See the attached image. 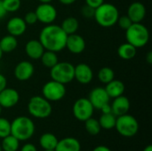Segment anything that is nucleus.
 <instances>
[{
	"instance_id": "ea45409f",
	"label": "nucleus",
	"mask_w": 152,
	"mask_h": 151,
	"mask_svg": "<svg viewBox=\"0 0 152 151\" xmlns=\"http://www.w3.org/2000/svg\"><path fill=\"white\" fill-rule=\"evenodd\" d=\"M100 110H102V113H110V112H111V107H110V103H108V104L104 105ZM111 113H112V112H111Z\"/></svg>"
},
{
	"instance_id": "37998d69",
	"label": "nucleus",
	"mask_w": 152,
	"mask_h": 151,
	"mask_svg": "<svg viewBox=\"0 0 152 151\" xmlns=\"http://www.w3.org/2000/svg\"><path fill=\"white\" fill-rule=\"evenodd\" d=\"M146 61L148 64H151L152 63V52L150 51L148 52V53L146 54Z\"/></svg>"
},
{
	"instance_id": "0eeeda50",
	"label": "nucleus",
	"mask_w": 152,
	"mask_h": 151,
	"mask_svg": "<svg viewBox=\"0 0 152 151\" xmlns=\"http://www.w3.org/2000/svg\"><path fill=\"white\" fill-rule=\"evenodd\" d=\"M115 128L120 135L124 137H133L139 131V123L134 116L126 113L117 117Z\"/></svg>"
},
{
	"instance_id": "2eb2a0df",
	"label": "nucleus",
	"mask_w": 152,
	"mask_h": 151,
	"mask_svg": "<svg viewBox=\"0 0 152 151\" xmlns=\"http://www.w3.org/2000/svg\"><path fill=\"white\" fill-rule=\"evenodd\" d=\"M65 48L73 54H80L86 49V40L82 36L77 33L69 35L67 36Z\"/></svg>"
},
{
	"instance_id": "9d476101",
	"label": "nucleus",
	"mask_w": 152,
	"mask_h": 151,
	"mask_svg": "<svg viewBox=\"0 0 152 151\" xmlns=\"http://www.w3.org/2000/svg\"><path fill=\"white\" fill-rule=\"evenodd\" d=\"M36 15L37 20L45 25L52 24L57 18V10L51 3H40L36 10Z\"/></svg>"
},
{
	"instance_id": "4468645a",
	"label": "nucleus",
	"mask_w": 152,
	"mask_h": 151,
	"mask_svg": "<svg viewBox=\"0 0 152 151\" xmlns=\"http://www.w3.org/2000/svg\"><path fill=\"white\" fill-rule=\"evenodd\" d=\"M20 101V94L14 88H8L7 86L0 92V106L4 109H11L14 107Z\"/></svg>"
},
{
	"instance_id": "4c0bfd02",
	"label": "nucleus",
	"mask_w": 152,
	"mask_h": 151,
	"mask_svg": "<svg viewBox=\"0 0 152 151\" xmlns=\"http://www.w3.org/2000/svg\"><path fill=\"white\" fill-rule=\"evenodd\" d=\"M6 86H7V79L3 74L0 73V92L4 90Z\"/></svg>"
},
{
	"instance_id": "c03bdc74",
	"label": "nucleus",
	"mask_w": 152,
	"mask_h": 151,
	"mask_svg": "<svg viewBox=\"0 0 152 151\" xmlns=\"http://www.w3.org/2000/svg\"><path fill=\"white\" fill-rule=\"evenodd\" d=\"M143 151H152V146L151 145H148L147 147H145Z\"/></svg>"
},
{
	"instance_id": "c9c22d12",
	"label": "nucleus",
	"mask_w": 152,
	"mask_h": 151,
	"mask_svg": "<svg viewBox=\"0 0 152 151\" xmlns=\"http://www.w3.org/2000/svg\"><path fill=\"white\" fill-rule=\"evenodd\" d=\"M86 4L96 9L98 6H100L102 4L104 3V0H85Z\"/></svg>"
},
{
	"instance_id": "c85d7f7f",
	"label": "nucleus",
	"mask_w": 152,
	"mask_h": 151,
	"mask_svg": "<svg viewBox=\"0 0 152 151\" xmlns=\"http://www.w3.org/2000/svg\"><path fill=\"white\" fill-rule=\"evenodd\" d=\"M97 77L101 83L106 85L115 78V72L110 67H103L98 71Z\"/></svg>"
},
{
	"instance_id": "20e7f679",
	"label": "nucleus",
	"mask_w": 152,
	"mask_h": 151,
	"mask_svg": "<svg viewBox=\"0 0 152 151\" xmlns=\"http://www.w3.org/2000/svg\"><path fill=\"white\" fill-rule=\"evenodd\" d=\"M35 133L34 122L28 117L20 116L11 123V134L20 141L30 139Z\"/></svg>"
},
{
	"instance_id": "7ed1b4c3",
	"label": "nucleus",
	"mask_w": 152,
	"mask_h": 151,
	"mask_svg": "<svg viewBox=\"0 0 152 151\" xmlns=\"http://www.w3.org/2000/svg\"><path fill=\"white\" fill-rule=\"evenodd\" d=\"M126 42L136 48L144 47L150 40V31L148 28L142 22L132 23L126 29Z\"/></svg>"
},
{
	"instance_id": "f03ea898",
	"label": "nucleus",
	"mask_w": 152,
	"mask_h": 151,
	"mask_svg": "<svg viewBox=\"0 0 152 151\" xmlns=\"http://www.w3.org/2000/svg\"><path fill=\"white\" fill-rule=\"evenodd\" d=\"M119 15V11L116 5L103 3L95 9L94 18L101 27L110 28L117 24Z\"/></svg>"
},
{
	"instance_id": "412c9836",
	"label": "nucleus",
	"mask_w": 152,
	"mask_h": 151,
	"mask_svg": "<svg viewBox=\"0 0 152 151\" xmlns=\"http://www.w3.org/2000/svg\"><path fill=\"white\" fill-rule=\"evenodd\" d=\"M104 89L106 93H108L109 97L114 99L124 94V92L126 90V85L121 80L114 78L113 80L106 84V86Z\"/></svg>"
},
{
	"instance_id": "f704fd0d",
	"label": "nucleus",
	"mask_w": 152,
	"mask_h": 151,
	"mask_svg": "<svg viewBox=\"0 0 152 151\" xmlns=\"http://www.w3.org/2000/svg\"><path fill=\"white\" fill-rule=\"evenodd\" d=\"M94 11L95 9L87 5V4H85L84 6H82L80 12H81V14L85 17V18H88V19H91V18H94Z\"/></svg>"
},
{
	"instance_id": "9b49d317",
	"label": "nucleus",
	"mask_w": 152,
	"mask_h": 151,
	"mask_svg": "<svg viewBox=\"0 0 152 151\" xmlns=\"http://www.w3.org/2000/svg\"><path fill=\"white\" fill-rule=\"evenodd\" d=\"M35 73L34 65L28 61H21L16 64L13 69L14 77L18 81H28L29 80Z\"/></svg>"
},
{
	"instance_id": "49530a36",
	"label": "nucleus",
	"mask_w": 152,
	"mask_h": 151,
	"mask_svg": "<svg viewBox=\"0 0 152 151\" xmlns=\"http://www.w3.org/2000/svg\"><path fill=\"white\" fill-rule=\"evenodd\" d=\"M3 54H4V53H3L2 50L0 49V61H1V59H2V57H3Z\"/></svg>"
},
{
	"instance_id": "6ab92c4d",
	"label": "nucleus",
	"mask_w": 152,
	"mask_h": 151,
	"mask_svg": "<svg viewBox=\"0 0 152 151\" xmlns=\"http://www.w3.org/2000/svg\"><path fill=\"white\" fill-rule=\"evenodd\" d=\"M111 107V112L116 116L119 117L126 114L130 109V101L127 97L124 95H120L117 98H114V101Z\"/></svg>"
},
{
	"instance_id": "b1692460",
	"label": "nucleus",
	"mask_w": 152,
	"mask_h": 151,
	"mask_svg": "<svg viewBox=\"0 0 152 151\" xmlns=\"http://www.w3.org/2000/svg\"><path fill=\"white\" fill-rule=\"evenodd\" d=\"M57 137L50 133H45L41 135L39 140V144L44 149V150H54L58 143Z\"/></svg>"
},
{
	"instance_id": "72a5a7b5",
	"label": "nucleus",
	"mask_w": 152,
	"mask_h": 151,
	"mask_svg": "<svg viewBox=\"0 0 152 151\" xmlns=\"http://www.w3.org/2000/svg\"><path fill=\"white\" fill-rule=\"evenodd\" d=\"M23 20H24V21L26 22L27 25H34V24H36L38 21L35 11L34 12H28L25 14Z\"/></svg>"
},
{
	"instance_id": "2f4dec72",
	"label": "nucleus",
	"mask_w": 152,
	"mask_h": 151,
	"mask_svg": "<svg viewBox=\"0 0 152 151\" xmlns=\"http://www.w3.org/2000/svg\"><path fill=\"white\" fill-rule=\"evenodd\" d=\"M11 134V123L4 117H0V138Z\"/></svg>"
},
{
	"instance_id": "f8f14e48",
	"label": "nucleus",
	"mask_w": 152,
	"mask_h": 151,
	"mask_svg": "<svg viewBox=\"0 0 152 151\" xmlns=\"http://www.w3.org/2000/svg\"><path fill=\"white\" fill-rule=\"evenodd\" d=\"M74 79L81 85H88L94 79V71L86 63H78L74 66Z\"/></svg>"
},
{
	"instance_id": "393cba45",
	"label": "nucleus",
	"mask_w": 152,
	"mask_h": 151,
	"mask_svg": "<svg viewBox=\"0 0 152 151\" xmlns=\"http://www.w3.org/2000/svg\"><path fill=\"white\" fill-rule=\"evenodd\" d=\"M61 28H62V30L69 36L71 34H75L77 33V31L78 30L79 28V22L78 20L75 17H67L65 18L61 24Z\"/></svg>"
},
{
	"instance_id": "39448f33",
	"label": "nucleus",
	"mask_w": 152,
	"mask_h": 151,
	"mask_svg": "<svg viewBox=\"0 0 152 151\" xmlns=\"http://www.w3.org/2000/svg\"><path fill=\"white\" fill-rule=\"evenodd\" d=\"M28 113L36 118H46L53 111L51 101L46 100L43 96H33L29 99L28 103Z\"/></svg>"
},
{
	"instance_id": "4be33fe9",
	"label": "nucleus",
	"mask_w": 152,
	"mask_h": 151,
	"mask_svg": "<svg viewBox=\"0 0 152 151\" xmlns=\"http://www.w3.org/2000/svg\"><path fill=\"white\" fill-rule=\"evenodd\" d=\"M137 48L129 43H123L118 48V55L124 61H130L136 56Z\"/></svg>"
},
{
	"instance_id": "de8ad7c7",
	"label": "nucleus",
	"mask_w": 152,
	"mask_h": 151,
	"mask_svg": "<svg viewBox=\"0 0 152 151\" xmlns=\"http://www.w3.org/2000/svg\"><path fill=\"white\" fill-rule=\"evenodd\" d=\"M2 109H3V108L0 106V115H1V113H2Z\"/></svg>"
},
{
	"instance_id": "58836bf2",
	"label": "nucleus",
	"mask_w": 152,
	"mask_h": 151,
	"mask_svg": "<svg viewBox=\"0 0 152 151\" xmlns=\"http://www.w3.org/2000/svg\"><path fill=\"white\" fill-rule=\"evenodd\" d=\"M6 13H7V12L5 11V9L3 5V2H2V0H0V20H2L4 17H5Z\"/></svg>"
},
{
	"instance_id": "aec40b11",
	"label": "nucleus",
	"mask_w": 152,
	"mask_h": 151,
	"mask_svg": "<svg viewBox=\"0 0 152 151\" xmlns=\"http://www.w3.org/2000/svg\"><path fill=\"white\" fill-rule=\"evenodd\" d=\"M55 151H80L81 145L78 140L73 137H67L58 141Z\"/></svg>"
},
{
	"instance_id": "e433bc0d",
	"label": "nucleus",
	"mask_w": 152,
	"mask_h": 151,
	"mask_svg": "<svg viewBox=\"0 0 152 151\" xmlns=\"http://www.w3.org/2000/svg\"><path fill=\"white\" fill-rule=\"evenodd\" d=\"M20 151H37V148L34 144H31V143H27L25 145L22 146Z\"/></svg>"
},
{
	"instance_id": "dca6fc26",
	"label": "nucleus",
	"mask_w": 152,
	"mask_h": 151,
	"mask_svg": "<svg viewBox=\"0 0 152 151\" xmlns=\"http://www.w3.org/2000/svg\"><path fill=\"white\" fill-rule=\"evenodd\" d=\"M126 15L133 23L142 22L146 16V7L141 2H134L128 6Z\"/></svg>"
},
{
	"instance_id": "7c9ffc66",
	"label": "nucleus",
	"mask_w": 152,
	"mask_h": 151,
	"mask_svg": "<svg viewBox=\"0 0 152 151\" xmlns=\"http://www.w3.org/2000/svg\"><path fill=\"white\" fill-rule=\"evenodd\" d=\"M2 2L7 12H15L21 5V0H2Z\"/></svg>"
},
{
	"instance_id": "79ce46f5",
	"label": "nucleus",
	"mask_w": 152,
	"mask_h": 151,
	"mask_svg": "<svg viewBox=\"0 0 152 151\" xmlns=\"http://www.w3.org/2000/svg\"><path fill=\"white\" fill-rule=\"evenodd\" d=\"M58 1L64 5H70L72 4H74L77 0H58Z\"/></svg>"
},
{
	"instance_id": "473e14b6",
	"label": "nucleus",
	"mask_w": 152,
	"mask_h": 151,
	"mask_svg": "<svg viewBox=\"0 0 152 151\" xmlns=\"http://www.w3.org/2000/svg\"><path fill=\"white\" fill-rule=\"evenodd\" d=\"M117 23H118V25L119 26L120 28L126 30V29H127L131 26V24L133 22H132V20H130V18L127 15H123V16H120L119 15Z\"/></svg>"
},
{
	"instance_id": "ddd939ff",
	"label": "nucleus",
	"mask_w": 152,
	"mask_h": 151,
	"mask_svg": "<svg viewBox=\"0 0 152 151\" xmlns=\"http://www.w3.org/2000/svg\"><path fill=\"white\" fill-rule=\"evenodd\" d=\"M110 97L102 87L94 88L88 96V100L92 103L93 107L96 109H101L104 105L110 103Z\"/></svg>"
},
{
	"instance_id": "6e6552de",
	"label": "nucleus",
	"mask_w": 152,
	"mask_h": 151,
	"mask_svg": "<svg viewBox=\"0 0 152 151\" xmlns=\"http://www.w3.org/2000/svg\"><path fill=\"white\" fill-rule=\"evenodd\" d=\"M65 85L55 80L46 82L42 87V96L49 101H58L64 98L66 94Z\"/></svg>"
},
{
	"instance_id": "a18cd8bd",
	"label": "nucleus",
	"mask_w": 152,
	"mask_h": 151,
	"mask_svg": "<svg viewBox=\"0 0 152 151\" xmlns=\"http://www.w3.org/2000/svg\"><path fill=\"white\" fill-rule=\"evenodd\" d=\"M40 3H52L53 0H38Z\"/></svg>"
},
{
	"instance_id": "a878e982",
	"label": "nucleus",
	"mask_w": 152,
	"mask_h": 151,
	"mask_svg": "<svg viewBox=\"0 0 152 151\" xmlns=\"http://www.w3.org/2000/svg\"><path fill=\"white\" fill-rule=\"evenodd\" d=\"M40 60H41L43 66L47 69H52L54 65H56L59 62L57 53H54L52 51H47V50H45Z\"/></svg>"
},
{
	"instance_id": "f3484780",
	"label": "nucleus",
	"mask_w": 152,
	"mask_h": 151,
	"mask_svg": "<svg viewBox=\"0 0 152 151\" xmlns=\"http://www.w3.org/2000/svg\"><path fill=\"white\" fill-rule=\"evenodd\" d=\"M27 24L23 18L12 17L6 23V30L9 35L13 36H20L23 35L27 30Z\"/></svg>"
},
{
	"instance_id": "c756f323",
	"label": "nucleus",
	"mask_w": 152,
	"mask_h": 151,
	"mask_svg": "<svg viewBox=\"0 0 152 151\" xmlns=\"http://www.w3.org/2000/svg\"><path fill=\"white\" fill-rule=\"evenodd\" d=\"M85 127H86V132L91 135L99 134L101 132V129H102L99 121L93 117H90L85 121Z\"/></svg>"
},
{
	"instance_id": "5701e85b",
	"label": "nucleus",
	"mask_w": 152,
	"mask_h": 151,
	"mask_svg": "<svg viewBox=\"0 0 152 151\" xmlns=\"http://www.w3.org/2000/svg\"><path fill=\"white\" fill-rule=\"evenodd\" d=\"M18 46V40L16 36L12 35H6L0 39V49L4 53H9L13 52Z\"/></svg>"
},
{
	"instance_id": "a211bd4d",
	"label": "nucleus",
	"mask_w": 152,
	"mask_h": 151,
	"mask_svg": "<svg viewBox=\"0 0 152 151\" xmlns=\"http://www.w3.org/2000/svg\"><path fill=\"white\" fill-rule=\"evenodd\" d=\"M45 50V49L38 39L28 40L25 45V53L31 60H40Z\"/></svg>"
},
{
	"instance_id": "bb28decb",
	"label": "nucleus",
	"mask_w": 152,
	"mask_h": 151,
	"mask_svg": "<svg viewBox=\"0 0 152 151\" xmlns=\"http://www.w3.org/2000/svg\"><path fill=\"white\" fill-rule=\"evenodd\" d=\"M116 120H117V117L110 112V113H102V115L100 117V119L98 121L102 128L105 130H110L115 128Z\"/></svg>"
},
{
	"instance_id": "a19ab883",
	"label": "nucleus",
	"mask_w": 152,
	"mask_h": 151,
	"mask_svg": "<svg viewBox=\"0 0 152 151\" xmlns=\"http://www.w3.org/2000/svg\"><path fill=\"white\" fill-rule=\"evenodd\" d=\"M93 151H111L108 147L106 146H97L96 148H94Z\"/></svg>"
},
{
	"instance_id": "1a4fd4ad",
	"label": "nucleus",
	"mask_w": 152,
	"mask_h": 151,
	"mask_svg": "<svg viewBox=\"0 0 152 151\" xmlns=\"http://www.w3.org/2000/svg\"><path fill=\"white\" fill-rule=\"evenodd\" d=\"M94 108L88 100V98L77 99L72 108L74 117L81 122H85L88 118L92 117Z\"/></svg>"
},
{
	"instance_id": "09e8293b",
	"label": "nucleus",
	"mask_w": 152,
	"mask_h": 151,
	"mask_svg": "<svg viewBox=\"0 0 152 151\" xmlns=\"http://www.w3.org/2000/svg\"><path fill=\"white\" fill-rule=\"evenodd\" d=\"M0 151H2V147H1V145H0Z\"/></svg>"
},
{
	"instance_id": "cd10ccee",
	"label": "nucleus",
	"mask_w": 152,
	"mask_h": 151,
	"mask_svg": "<svg viewBox=\"0 0 152 151\" xmlns=\"http://www.w3.org/2000/svg\"><path fill=\"white\" fill-rule=\"evenodd\" d=\"M20 146V141L13 135L9 134L8 136L3 138L2 141V150L4 151H17Z\"/></svg>"
},
{
	"instance_id": "423d86ee",
	"label": "nucleus",
	"mask_w": 152,
	"mask_h": 151,
	"mask_svg": "<svg viewBox=\"0 0 152 151\" xmlns=\"http://www.w3.org/2000/svg\"><path fill=\"white\" fill-rule=\"evenodd\" d=\"M50 77L53 80L67 85L74 80V65L68 61H59L50 69Z\"/></svg>"
},
{
	"instance_id": "f257e3e1",
	"label": "nucleus",
	"mask_w": 152,
	"mask_h": 151,
	"mask_svg": "<svg viewBox=\"0 0 152 151\" xmlns=\"http://www.w3.org/2000/svg\"><path fill=\"white\" fill-rule=\"evenodd\" d=\"M67 36L68 35L62 30L61 26L52 23L45 25L41 29L38 40L45 50L59 53L65 49Z\"/></svg>"
},
{
	"instance_id": "8fccbe9b",
	"label": "nucleus",
	"mask_w": 152,
	"mask_h": 151,
	"mask_svg": "<svg viewBox=\"0 0 152 151\" xmlns=\"http://www.w3.org/2000/svg\"><path fill=\"white\" fill-rule=\"evenodd\" d=\"M44 151H55V150H44Z\"/></svg>"
}]
</instances>
